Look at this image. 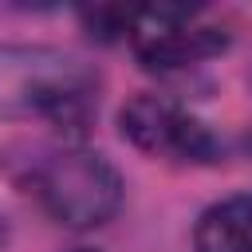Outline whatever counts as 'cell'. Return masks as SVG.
<instances>
[{
    "mask_svg": "<svg viewBox=\"0 0 252 252\" xmlns=\"http://www.w3.org/2000/svg\"><path fill=\"white\" fill-rule=\"evenodd\" d=\"M98 98V71L51 43H0V114L79 126Z\"/></svg>",
    "mask_w": 252,
    "mask_h": 252,
    "instance_id": "cell-1",
    "label": "cell"
},
{
    "mask_svg": "<svg viewBox=\"0 0 252 252\" xmlns=\"http://www.w3.org/2000/svg\"><path fill=\"white\" fill-rule=\"evenodd\" d=\"M122 173L98 150H59L35 169L39 205L67 228H98L122 209Z\"/></svg>",
    "mask_w": 252,
    "mask_h": 252,
    "instance_id": "cell-2",
    "label": "cell"
},
{
    "mask_svg": "<svg viewBox=\"0 0 252 252\" xmlns=\"http://www.w3.org/2000/svg\"><path fill=\"white\" fill-rule=\"evenodd\" d=\"M130 51L146 71H181L228 51V32L209 24L197 8L146 4L130 16Z\"/></svg>",
    "mask_w": 252,
    "mask_h": 252,
    "instance_id": "cell-3",
    "label": "cell"
},
{
    "mask_svg": "<svg viewBox=\"0 0 252 252\" xmlns=\"http://www.w3.org/2000/svg\"><path fill=\"white\" fill-rule=\"evenodd\" d=\"M118 130L130 146L154 158H177V161H197V165L220 158L217 134L165 94L142 91L126 98V106L118 110Z\"/></svg>",
    "mask_w": 252,
    "mask_h": 252,
    "instance_id": "cell-4",
    "label": "cell"
},
{
    "mask_svg": "<svg viewBox=\"0 0 252 252\" xmlns=\"http://www.w3.org/2000/svg\"><path fill=\"white\" fill-rule=\"evenodd\" d=\"M193 252H252V193L209 205L193 224Z\"/></svg>",
    "mask_w": 252,
    "mask_h": 252,
    "instance_id": "cell-5",
    "label": "cell"
},
{
    "mask_svg": "<svg viewBox=\"0 0 252 252\" xmlns=\"http://www.w3.org/2000/svg\"><path fill=\"white\" fill-rule=\"evenodd\" d=\"M130 16H134V8H83V12H79L83 28H87L94 39H102V43L126 35V32H130Z\"/></svg>",
    "mask_w": 252,
    "mask_h": 252,
    "instance_id": "cell-6",
    "label": "cell"
},
{
    "mask_svg": "<svg viewBox=\"0 0 252 252\" xmlns=\"http://www.w3.org/2000/svg\"><path fill=\"white\" fill-rule=\"evenodd\" d=\"M8 240V220H4V213H0V244Z\"/></svg>",
    "mask_w": 252,
    "mask_h": 252,
    "instance_id": "cell-7",
    "label": "cell"
}]
</instances>
